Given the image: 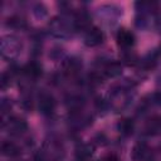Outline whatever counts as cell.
Instances as JSON below:
<instances>
[{
	"label": "cell",
	"instance_id": "obj_1",
	"mask_svg": "<svg viewBox=\"0 0 161 161\" xmlns=\"http://www.w3.org/2000/svg\"><path fill=\"white\" fill-rule=\"evenodd\" d=\"M103 42V33L98 28H92L86 34V44L89 47L99 45Z\"/></svg>",
	"mask_w": 161,
	"mask_h": 161
},
{
	"label": "cell",
	"instance_id": "obj_2",
	"mask_svg": "<svg viewBox=\"0 0 161 161\" xmlns=\"http://www.w3.org/2000/svg\"><path fill=\"white\" fill-rule=\"evenodd\" d=\"M117 44L119 47H123V48H128L133 44L135 42V36L130 31V30H126V29H121L118 33H117Z\"/></svg>",
	"mask_w": 161,
	"mask_h": 161
},
{
	"label": "cell",
	"instance_id": "obj_3",
	"mask_svg": "<svg viewBox=\"0 0 161 161\" xmlns=\"http://www.w3.org/2000/svg\"><path fill=\"white\" fill-rule=\"evenodd\" d=\"M39 108L40 111L44 113V114H50L53 113L54 108H55V102H54V98L49 94H44L40 97V101H39Z\"/></svg>",
	"mask_w": 161,
	"mask_h": 161
},
{
	"label": "cell",
	"instance_id": "obj_4",
	"mask_svg": "<svg viewBox=\"0 0 161 161\" xmlns=\"http://www.w3.org/2000/svg\"><path fill=\"white\" fill-rule=\"evenodd\" d=\"M148 158V148L145 143H137L132 148V160L133 161H146Z\"/></svg>",
	"mask_w": 161,
	"mask_h": 161
},
{
	"label": "cell",
	"instance_id": "obj_5",
	"mask_svg": "<svg viewBox=\"0 0 161 161\" xmlns=\"http://www.w3.org/2000/svg\"><path fill=\"white\" fill-rule=\"evenodd\" d=\"M1 151H3V153H4L5 156H16V155H19V152H20L19 147H18L14 142H10V141L3 142V145H1Z\"/></svg>",
	"mask_w": 161,
	"mask_h": 161
},
{
	"label": "cell",
	"instance_id": "obj_6",
	"mask_svg": "<svg viewBox=\"0 0 161 161\" xmlns=\"http://www.w3.org/2000/svg\"><path fill=\"white\" fill-rule=\"evenodd\" d=\"M118 130L126 136L131 135L133 132V121L131 118H122L118 122Z\"/></svg>",
	"mask_w": 161,
	"mask_h": 161
},
{
	"label": "cell",
	"instance_id": "obj_7",
	"mask_svg": "<svg viewBox=\"0 0 161 161\" xmlns=\"http://www.w3.org/2000/svg\"><path fill=\"white\" fill-rule=\"evenodd\" d=\"M9 128H10L13 132L20 133V132H23V131L26 130V123H25V121L21 119V118H11V119L9 121Z\"/></svg>",
	"mask_w": 161,
	"mask_h": 161
},
{
	"label": "cell",
	"instance_id": "obj_8",
	"mask_svg": "<svg viewBox=\"0 0 161 161\" xmlns=\"http://www.w3.org/2000/svg\"><path fill=\"white\" fill-rule=\"evenodd\" d=\"M24 73L28 74L29 77H39L42 74V68L38 63L31 62V63H28L24 67Z\"/></svg>",
	"mask_w": 161,
	"mask_h": 161
},
{
	"label": "cell",
	"instance_id": "obj_9",
	"mask_svg": "<svg viewBox=\"0 0 161 161\" xmlns=\"http://www.w3.org/2000/svg\"><path fill=\"white\" fill-rule=\"evenodd\" d=\"M121 70H122V67H121V63L118 62H111L109 64L106 65V74L108 77H116L118 74H121Z\"/></svg>",
	"mask_w": 161,
	"mask_h": 161
},
{
	"label": "cell",
	"instance_id": "obj_10",
	"mask_svg": "<svg viewBox=\"0 0 161 161\" xmlns=\"http://www.w3.org/2000/svg\"><path fill=\"white\" fill-rule=\"evenodd\" d=\"M147 130L150 133H157L161 131V117H153L147 123Z\"/></svg>",
	"mask_w": 161,
	"mask_h": 161
},
{
	"label": "cell",
	"instance_id": "obj_11",
	"mask_svg": "<svg viewBox=\"0 0 161 161\" xmlns=\"http://www.w3.org/2000/svg\"><path fill=\"white\" fill-rule=\"evenodd\" d=\"M92 152H93V147L91 145H82L77 150V156L79 158H87L92 155Z\"/></svg>",
	"mask_w": 161,
	"mask_h": 161
},
{
	"label": "cell",
	"instance_id": "obj_12",
	"mask_svg": "<svg viewBox=\"0 0 161 161\" xmlns=\"http://www.w3.org/2000/svg\"><path fill=\"white\" fill-rule=\"evenodd\" d=\"M78 69H79V63H78L77 60H69V62L65 64V70H67V73H69V74L77 73Z\"/></svg>",
	"mask_w": 161,
	"mask_h": 161
},
{
	"label": "cell",
	"instance_id": "obj_13",
	"mask_svg": "<svg viewBox=\"0 0 161 161\" xmlns=\"http://www.w3.org/2000/svg\"><path fill=\"white\" fill-rule=\"evenodd\" d=\"M104 161H117V157H116L114 155H108V156L104 158Z\"/></svg>",
	"mask_w": 161,
	"mask_h": 161
}]
</instances>
